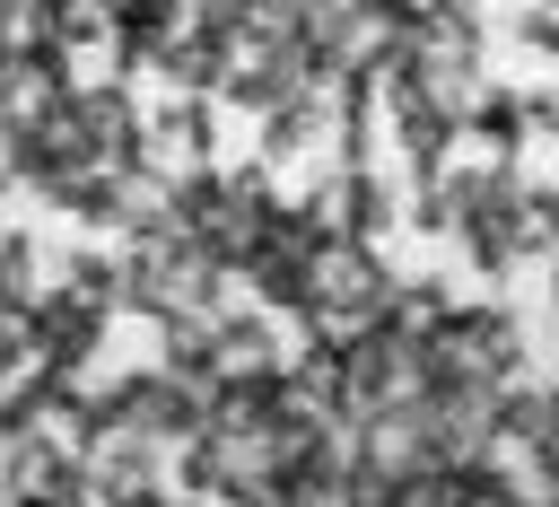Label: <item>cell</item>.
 <instances>
[{"instance_id":"2","label":"cell","mask_w":559,"mask_h":507,"mask_svg":"<svg viewBox=\"0 0 559 507\" xmlns=\"http://www.w3.org/2000/svg\"><path fill=\"white\" fill-rule=\"evenodd\" d=\"M533 140V122H524V96L515 87H489L472 114H463V149H480V157H515Z\"/></svg>"},{"instance_id":"3","label":"cell","mask_w":559,"mask_h":507,"mask_svg":"<svg viewBox=\"0 0 559 507\" xmlns=\"http://www.w3.org/2000/svg\"><path fill=\"white\" fill-rule=\"evenodd\" d=\"M524 219H533V245L559 262V184H533L524 192Z\"/></svg>"},{"instance_id":"1","label":"cell","mask_w":559,"mask_h":507,"mask_svg":"<svg viewBox=\"0 0 559 507\" xmlns=\"http://www.w3.org/2000/svg\"><path fill=\"white\" fill-rule=\"evenodd\" d=\"M105 385V411H114V428H131V437H148V446H192L201 428H210V393L201 385H183V376H166V367H140V376H96Z\"/></svg>"}]
</instances>
